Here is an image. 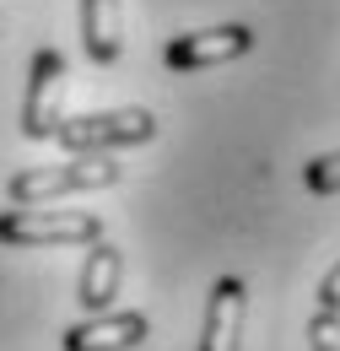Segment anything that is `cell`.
Wrapping results in <instances>:
<instances>
[{
	"instance_id": "52a82bcc",
	"label": "cell",
	"mask_w": 340,
	"mask_h": 351,
	"mask_svg": "<svg viewBox=\"0 0 340 351\" xmlns=\"http://www.w3.org/2000/svg\"><path fill=\"white\" fill-rule=\"evenodd\" d=\"M243 324H249V287L238 276H221L206 303L200 351H243Z\"/></svg>"
},
{
	"instance_id": "277c9868",
	"label": "cell",
	"mask_w": 340,
	"mask_h": 351,
	"mask_svg": "<svg viewBox=\"0 0 340 351\" xmlns=\"http://www.w3.org/2000/svg\"><path fill=\"white\" fill-rule=\"evenodd\" d=\"M65 82H71L65 54L38 49L27 65V97H22V135L27 141H54L60 119H65Z\"/></svg>"
},
{
	"instance_id": "9c48e42d",
	"label": "cell",
	"mask_w": 340,
	"mask_h": 351,
	"mask_svg": "<svg viewBox=\"0 0 340 351\" xmlns=\"http://www.w3.org/2000/svg\"><path fill=\"white\" fill-rule=\"evenodd\" d=\"M82 44L92 65H114L125 54V5L119 0H82Z\"/></svg>"
},
{
	"instance_id": "8fae6325",
	"label": "cell",
	"mask_w": 340,
	"mask_h": 351,
	"mask_svg": "<svg viewBox=\"0 0 340 351\" xmlns=\"http://www.w3.org/2000/svg\"><path fill=\"white\" fill-rule=\"evenodd\" d=\"M308 351H340V308H313V319H308Z\"/></svg>"
},
{
	"instance_id": "8992f818",
	"label": "cell",
	"mask_w": 340,
	"mask_h": 351,
	"mask_svg": "<svg viewBox=\"0 0 340 351\" xmlns=\"http://www.w3.org/2000/svg\"><path fill=\"white\" fill-rule=\"evenodd\" d=\"M146 335H151V319L141 308H103L82 324H71L60 335V346L65 351H135Z\"/></svg>"
},
{
	"instance_id": "7c38bea8",
	"label": "cell",
	"mask_w": 340,
	"mask_h": 351,
	"mask_svg": "<svg viewBox=\"0 0 340 351\" xmlns=\"http://www.w3.org/2000/svg\"><path fill=\"white\" fill-rule=\"evenodd\" d=\"M319 308H340V260L319 276Z\"/></svg>"
},
{
	"instance_id": "7a4b0ae2",
	"label": "cell",
	"mask_w": 340,
	"mask_h": 351,
	"mask_svg": "<svg viewBox=\"0 0 340 351\" xmlns=\"http://www.w3.org/2000/svg\"><path fill=\"white\" fill-rule=\"evenodd\" d=\"M92 238H103L97 211H43V206L0 211V243L5 249H54V243H92Z\"/></svg>"
},
{
	"instance_id": "5b68a950",
	"label": "cell",
	"mask_w": 340,
	"mask_h": 351,
	"mask_svg": "<svg viewBox=\"0 0 340 351\" xmlns=\"http://www.w3.org/2000/svg\"><path fill=\"white\" fill-rule=\"evenodd\" d=\"M249 49H254V27L227 22V27H200V33L168 38L162 60H168V71H211V65H227V60H238Z\"/></svg>"
},
{
	"instance_id": "3957f363",
	"label": "cell",
	"mask_w": 340,
	"mask_h": 351,
	"mask_svg": "<svg viewBox=\"0 0 340 351\" xmlns=\"http://www.w3.org/2000/svg\"><path fill=\"white\" fill-rule=\"evenodd\" d=\"M151 135H157V114L151 108H103V114L60 119L54 141L65 152H114V146H146Z\"/></svg>"
},
{
	"instance_id": "30bf717a",
	"label": "cell",
	"mask_w": 340,
	"mask_h": 351,
	"mask_svg": "<svg viewBox=\"0 0 340 351\" xmlns=\"http://www.w3.org/2000/svg\"><path fill=\"white\" fill-rule=\"evenodd\" d=\"M302 184H308L313 195H340V152L308 157V168H302Z\"/></svg>"
},
{
	"instance_id": "6da1fadb",
	"label": "cell",
	"mask_w": 340,
	"mask_h": 351,
	"mask_svg": "<svg viewBox=\"0 0 340 351\" xmlns=\"http://www.w3.org/2000/svg\"><path fill=\"white\" fill-rule=\"evenodd\" d=\"M108 184H119V162L108 152H71V162H54V168H16L5 195L11 206H43V200L108 189Z\"/></svg>"
},
{
	"instance_id": "ba28073f",
	"label": "cell",
	"mask_w": 340,
	"mask_h": 351,
	"mask_svg": "<svg viewBox=\"0 0 340 351\" xmlns=\"http://www.w3.org/2000/svg\"><path fill=\"white\" fill-rule=\"evenodd\" d=\"M119 281H125V254H119L108 238H92V243H86V265H82V308L86 313L114 308Z\"/></svg>"
}]
</instances>
